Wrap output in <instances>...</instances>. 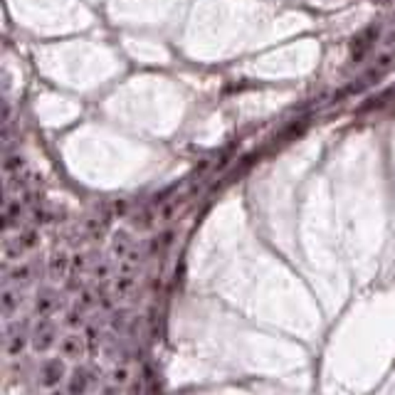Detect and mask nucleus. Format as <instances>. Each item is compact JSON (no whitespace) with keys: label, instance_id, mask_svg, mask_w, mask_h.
Instances as JSON below:
<instances>
[{"label":"nucleus","instance_id":"obj_1","mask_svg":"<svg viewBox=\"0 0 395 395\" xmlns=\"http://www.w3.org/2000/svg\"><path fill=\"white\" fill-rule=\"evenodd\" d=\"M67 368H65V361L60 358H47L45 363L40 365V370H37V383L42 385V388L52 390L60 385V380L65 378Z\"/></svg>","mask_w":395,"mask_h":395},{"label":"nucleus","instance_id":"obj_2","mask_svg":"<svg viewBox=\"0 0 395 395\" xmlns=\"http://www.w3.org/2000/svg\"><path fill=\"white\" fill-rule=\"evenodd\" d=\"M55 344H57L55 324H52L50 319H40V324L32 331V349H35L37 354H45V351H50Z\"/></svg>","mask_w":395,"mask_h":395},{"label":"nucleus","instance_id":"obj_3","mask_svg":"<svg viewBox=\"0 0 395 395\" xmlns=\"http://www.w3.org/2000/svg\"><path fill=\"white\" fill-rule=\"evenodd\" d=\"M25 329H27V321H18V324H13L11 329H8V334H6V351H8V356H20L22 351H25V346H27V334H25Z\"/></svg>","mask_w":395,"mask_h":395},{"label":"nucleus","instance_id":"obj_4","mask_svg":"<svg viewBox=\"0 0 395 395\" xmlns=\"http://www.w3.org/2000/svg\"><path fill=\"white\" fill-rule=\"evenodd\" d=\"M22 304V292L20 287H13V284H6L3 287V294H0V311H3V319H11Z\"/></svg>","mask_w":395,"mask_h":395},{"label":"nucleus","instance_id":"obj_5","mask_svg":"<svg viewBox=\"0 0 395 395\" xmlns=\"http://www.w3.org/2000/svg\"><path fill=\"white\" fill-rule=\"evenodd\" d=\"M91 380H94V370L91 368H75L70 375V380H67V395H86V390H89Z\"/></svg>","mask_w":395,"mask_h":395},{"label":"nucleus","instance_id":"obj_6","mask_svg":"<svg viewBox=\"0 0 395 395\" xmlns=\"http://www.w3.org/2000/svg\"><path fill=\"white\" fill-rule=\"evenodd\" d=\"M35 262H22V264H15L13 269H8L6 274V284H13V287H25V284H30L32 279H35Z\"/></svg>","mask_w":395,"mask_h":395},{"label":"nucleus","instance_id":"obj_7","mask_svg":"<svg viewBox=\"0 0 395 395\" xmlns=\"http://www.w3.org/2000/svg\"><path fill=\"white\" fill-rule=\"evenodd\" d=\"M86 351V339L79 334H67L60 339V356L62 358H79L82 354Z\"/></svg>","mask_w":395,"mask_h":395},{"label":"nucleus","instance_id":"obj_8","mask_svg":"<svg viewBox=\"0 0 395 395\" xmlns=\"http://www.w3.org/2000/svg\"><path fill=\"white\" fill-rule=\"evenodd\" d=\"M57 304H60V297H57L52 289H42L35 299V314L40 316V319H47V316L57 309Z\"/></svg>","mask_w":395,"mask_h":395},{"label":"nucleus","instance_id":"obj_9","mask_svg":"<svg viewBox=\"0 0 395 395\" xmlns=\"http://www.w3.org/2000/svg\"><path fill=\"white\" fill-rule=\"evenodd\" d=\"M22 218V205L20 200H13V198H6V208H3V228L11 230L20 223Z\"/></svg>","mask_w":395,"mask_h":395},{"label":"nucleus","instance_id":"obj_10","mask_svg":"<svg viewBox=\"0 0 395 395\" xmlns=\"http://www.w3.org/2000/svg\"><path fill=\"white\" fill-rule=\"evenodd\" d=\"M134 247H136V245H134V240H131V235H129V233L119 230V233L114 235V240H112V254L119 259V262H122V259L127 257V254L131 252Z\"/></svg>","mask_w":395,"mask_h":395},{"label":"nucleus","instance_id":"obj_11","mask_svg":"<svg viewBox=\"0 0 395 395\" xmlns=\"http://www.w3.org/2000/svg\"><path fill=\"white\" fill-rule=\"evenodd\" d=\"M50 277H55V279H60V277H65L67 274V269H70V257H67L65 252H55L50 257Z\"/></svg>","mask_w":395,"mask_h":395},{"label":"nucleus","instance_id":"obj_12","mask_svg":"<svg viewBox=\"0 0 395 395\" xmlns=\"http://www.w3.org/2000/svg\"><path fill=\"white\" fill-rule=\"evenodd\" d=\"M134 284H136L134 274H119L117 284H114V292H117V297H127V294L134 289Z\"/></svg>","mask_w":395,"mask_h":395},{"label":"nucleus","instance_id":"obj_13","mask_svg":"<svg viewBox=\"0 0 395 395\" xmlns=\"http://www.w3.org/2000/svg\"><path fill=\"white\" fill-rule=\"evenodd\" d=\"M82 324H84V309H82V306L72 309L70 314L65 316V326H67V329H79Z\"/></svg>","mask_w":395,"mask_h":395},{"label":"nucleus","instance_id":"obj_14","mask_svg":"<svg viewBox=\"0 0 395 395\" xmlns=\"http://www.w3.org/2000/svg\"><path fill=\"white\" fill-rule=\"evenodd\" d=\"M84 339H86V351L96 354V346H99V331H96V326H86Z\"/></svg>","mask_w":395,"mask_h":395},{"label":"nucleus","instance_id":"obj_15","mask_svg":"<svg viewBox=\"0 0 395 395\" xmlns=\"http://www.w3.org/2000/svg\"><path fill=\"white\" fill-rule=\"evenodd\" d=\"M18 242L25 247V252H30V250L37 245V233H35V230H25V233L18 235Z\"/></svg>","mask_w":395,"mask_h":395},{"label":"nucleus","instance_id":"obj_16","mask_svg":"<svg viewBox=\"0 0 395 395\" xmlns=\"http://www.w3.org/2000/svg\"><path fill=\"white\" fill-rule=\"evenodd\" d=\"M129 378H131V373H129L127 365H117V368L112 370V383L114 385H127Z\"/></svg>","mask_w":395,"mask_h":395},{"label":"nucleus","instance_id":"obj_17","mask_svg":"<svg viewBox=\"0 0 395 395\" xmlns=\"http://www.w3.org/2000/svg\"><path fill=\"white\" fill-rule=\"evenodd\" d=\"M94 277L99 279V282H107L109 277H112V262H107V259H102V262L94 267Z\"/></svg>","mask_w":395,"mask_h":395},{"label":"nucleus","instance_id":"obj_18","mask_svg":"<svg viewBox=\"0 0 395 395\" xmlns=\"http://www.w3.org/2000/svg\"><path fill=\"white\" fill-rule=\"evenodd\" d=\"M127 321H129V314H127V311H114V316H112V329L114 331H117V334H119V331H127Z\"/></svg>","mask_w":395,"mask_h":395},{"label":"nucleus","instance_id":"obj_19","mask_svg":"<svg viewBox=\"0 0 395 395\" xmlns=\"http://www.w3.org/2000/svg\"><path fill=\"white\" fill-rule=\"evenodd\" d=\"M146 395H161V385L151 370H146Z\"/></svg>","mask_w":395,"mask_h":395},{"label":"nucleus","instance_id":"obj_20","mask_svg":"<svg viewBox=\"0 0 395 395\" xmlns=\"http://www.w3.org/2000/svg\"><path fill=\"white\" fill-rule=\"evenodd\" d=\"M96 304V297L94 294L89 292V289H86V292H82V297H79V302H77V306H82V309H91V306Z\"/></svg>","mask_w":395,"mask_h":395},{"label":"nucleus","instance_id":"obj_21","mask_svg":"<svg viewBox=\"0 0 395 395\" xmlns=\"http://www.w3.org/2000/svg\"><path fill=\"white\" fill-rule=\"evenodd\" d=\"M72 267H75L77 272H82V269H86V257H84V254H77V257L72 259Z\"/></svg>","mask_w":395,"mask_h":395},{"label":"nucleus","instance_id":"obj_22","mask_svg":"<svg viewBox=\"0 0 395 395\" xmlns=\"http://www.w3.org/2000/svg\"><path fill=\"white\" fill-rule=\"evenodd\" d=\"M102 395H119V390L114 388V385H107V388L102 390Z\"/></svg>","mask_w":395,"mask_h":395},{"label":"nucleus","instance_id":"obj_23","mask_svg":"<svg viewBox=\"0 0 395 395\" xmlns=\"http://www.w3.org/2000/svg\"><path fill=\"white\" fill-rule=\"evenodd\" d=\"M52 395H67V393H57V390H55V393H52Z\"/></svg>","mask_w":395,"mask_h":395}]
</instances>
